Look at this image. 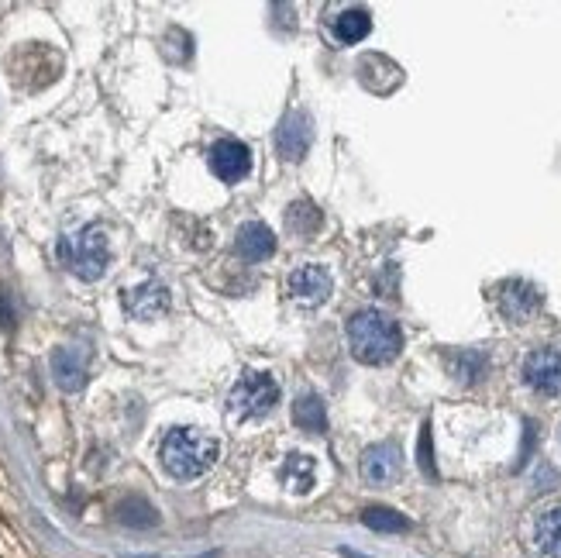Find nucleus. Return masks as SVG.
<instances>
[{
  "mask_svg": "<svg viewBox=\"0 0 561 558\" xmlns=\"http://www.w3.org/2000/svg\"><path fill=\"white\" fill-rule=\"evenodd\" d=\"M496 304H500V314L510 324H527L541 307V290L527 279H506L496 293Z\"/></svg>",
  "mask_w": 561,
  "mask_h": 558,
  "instance_id": "obj_5",
  "label": "nucleus"
},
{
  "mask_svg": "<svg viewBox=\"0 0 561 558\" xmlns=\"http://www.w3.org/2000/svg\"><path fill=\"white\" fill-rule=\"evenodd\" d=\"M293 424L300 431H310V434H321L327 431V410H324V400L314 397V393H307V397H300L293 403Z\"/></svg>",
  "mask_w": 561,
  "mask_h": 558,
  "instance_id": "obj_19",
  "label": "nucleus"
},
{
  "mask_svg": "<svg viewBox=\"0 0 561 558\" xmlns=\"http://www.w3.org/2000/svg\"><path fill=\"white\" fill-rule=\"evenodd\" d=\"M348 345H352L355 359L365 366H386L400 355L403 331L383 310H358L348 321Z\"/></svg>",
  "mask_w": 561,
  "mask_h": 558,
  "instance_id": "obj_2",
  "label": "nucleus"
},
{
  "mask_svg": "<svg viewBox=\"0 0 561 558\" xmlns=\"http://www.w3.org/2000/svg\"><path fill=\"white\" fill-rule=\"evenodd\" d=\"M279 403V383L269 372H245L228 393V414L235 421H252V417L272 414Z\"/></svg>",
  "mask_w": 561,
  "mask_h": 558,
  "instance_id": "obj_4",
  "label": "nucleus"
},
{
  "mask_svg": "<svg viewBox=\"0 0 561 558\" xmlns=\"http://www.w3.org/2000/svg\"><path fill=\"white\" fill-rule=\"evenodd\" d=\"M444 362H448V372H451V376H455L462 386L482 383V376L489 372V359L479 352V348H462V352H451Z\"/></svg>",
  "mask_w": 561,
  "mask_h": 558,
  "instance_id": "obj_15",
  "label": "nucleus"
},
{
  "mask_svg": "<svg viewBox=\"0 0 561 558\" xmlns=\"http://www.w3.org/2000/svg\"><path fill=\"white\" fill-rule=\"evenodd\" d=\"M286 290H290V297L296 300V304L321 307L324 300L331 297L334 279L324 266H300L296 273H290V279H286Z\"/></svg>",
  "mask_w": 561,
  "mask_h": 558,
  "instance_id": "obj_8",
  "label": "nucleus"
},
{
  "mask_svg": "<svg viewBox=\"0 0 561 558\" xmlns=\"http://www.w3.org/2000/svg\"><path fill=\"white\" fill-rule=\"evenodd\" d=\"M324 224V214L317 211L310 200H296L290 204V211H286V228H290V235L296 238H314L317 231H321Z\"/></svg>",
  "mask_w": 561,
  "mask_h": 558,
  "instance_id": "obj_17",
  "label": "nucleus"
},
{
  "mask_svg": "<svg viewBox=\"0 0 561 558\" xmlns=\"http://www.w3.org/2000/svg\"><path fill=\"white\" fill-rule=\"evenodd\" d=\"M238 255L248 262H262L269 259L272 252H276V235L266 228L262 221H248L245 228L238 231Z\"/></svg>",
  "mask_w": 561,
  "mask_h": 558,
  "instance_id": "obj_14",
  "label": "nucleus"
},
{
  "mask_svg": "<svg viewBox=\"0 0 561 558\" xmlns=\"http://www.w3.org/2000/svg\"><path fill=\"white\" fill-rule=\"evenodd\" d=\"M59 259L69 273L93 283V279H100L107 273V266H111V245H107V235L100 228H83L76 238H62Z\"/></svg>",
  "mask_w": 561,
  "mask_h": 558,
  "instance_id": "obj_3",
  "label": "nucleus"
},
{
  "mask_svg": "<svg viewBox=\"0 0 561 558\" xmlns=\"http://www.w3.org/2000/svg\"><path fill=\"white\" fill-rule=\"evenodd\" d=\"M310 142H314V124H310V114L290 111L283 121H279L276 149H279V155H283V159L300 162L303 155L310 152Z\"/></svg>",
  "mask_w": 561,
  "mask_h": 558,
  "instance_id": "obj_9",
  "label": "nucleus"
},
{
  "mask_svg": "<svg viewBox=\"0 0 561 558\" xmlns=\"http://www.w3.org/2000/svg\"><path fill=\"white\" fill-rule=\"evenodd\" d=\"M52 376H56V386L62 393H80L90 379L87 352H80V348H56L52 352Z\"/></svg>",
  "mask_w": 561,
  "mask_h": 558,
  "instance_id": "obj_10",
  "label": "nucleus"
},
{
  "mask_svg": "<svg viewBox=\"0 0 561 558\" xmlns=\"http://www.w3.org/2000/svg\"><path fill=\"white\" fill-rule=\"evenodd\" d=\"M534 541H537V548H541L544 558H561V507L537 517Z\"/></svg>",
  "mask_w": 561,
  "mask_h": 558,
  "instance_id": "obj_18",
  "label": "nucleus"
},
{
  "mask_svg": "<svg viewBox=\"0 0 561 558\" xmlns=\"http://www.w3.org/2000/svg\"><path fill=\"white\" fill-rule=\"evenodd\" d=\"M420 469L427 472V476H438L434 472V452H431V424H424V431H420Z\"/></svg>",
  "mask_w": 561,
  "mask_h": 558,
  "instance_id": "obj_22",
  "label": "nucleus"
},
{
  "mask_svg": "<svg viewBox=\"0 0 561 558\" xmlns=\"http://www.w3.org/2000/svg\"><path fill=\"white\" fill-rule=\"evenodd\" d=\"M14 324V307H11V293L0 290V328H11Z\"/></svg>",
  "mask_w": 561,
  "mask_h": 558,
  "instance_id": "obj_23",
  "label": "nucleus"
},
{
  "mask_svg": "<svg viewBox=\"0 0 561 558\" xmlns=\"http://www.w3.org/2000/svg\"><path fill=\"white\" fill-rule=\"evenodd\" d=\"M210 169L221 183L235 186L252 173V152L238 138H221V142L210 149Z\"/></svg>",
  "mask_w": 561,
  "mask_h": 558,
  "instance_id": "obj_6",
  "label": "nucleus"
},
{
  "mask_svg": "<svg viewBox=\"0 0 561 558\" xmlns=\"http://www.w3.org/2000/svg\"><path fill=\"white\" fill-rule=\"evenodd\" d=\"M124 310H128L135 321H155V317L169 310V290L162 283L135 286V290L124 293Z\"/></svg>",
  "mask_w": 561,
  "mask_h": 558,
  "instance_id": "obj_11",
  "label": "nucleus"
},
{
  "mask_svg": "<svg viewBox=\"0 0 561 558\" xmlns=\"http://www.w3.org/2000/svg\"><path fill=\"white\" fill-rule=\"evenodd\" d=\"M362 524L372 527V531H386V534L410 531L407 517L396 514V510H389V507H369V510H362Z\"/></svg>",
  "mask_w": 561,
  "mask_h": 558,
  "instance_id": "obj_21",
  "label": "nucleus"
},
{
  "mask_svg": "<svg viewBox=\"0 0 561 558\" xmlns=\"http://www.w3.org/2000/svg\"><path fill=\"white\" fill-rule=\"evenodd\" d=\"M331 31L341 45H355L372 31V18H369V11H362V7H348V11H341L338 18H331Z\"/></svg>",
  "mask_w": 561,
  "mask_h": 558,
  "instance_id": "obj_16",
  "label": "nucleus"
},
{
  "mask_svg": "<svg viewBox=\"0 0 561 558\" xmlns=\"http://www.w3.org/2000/svg\"><path fill=\"white\" fill-rule=\"evenodd\" d=\"M217 455H221V445L197 428H173L162 438V448H159L162 469L173 479H183V483L207 476V472L214 469Z\"/></svg>",
  "mask_w": 561,
  "mask_h": 558,
  "instance_id": "obj_1",
  "label": "nucleus"
},
{
  "mask_svg": "<svg viewBox=\"0 0 561 558\" xmlns=\"http://www.w3.org/2000/svg\"><path fill=\"white\" fill-rule=\"evenodd\" d=\"M396 472H400V448L396 445H372L365 448L362 455V479L372 486H386L396 479Z\"/></svg>",
  "mask_w": 561,
  "mask_h": 558,
  "instance_id": "obj_12",
  "label": "nucleus"
},
{
  "mask_svg": "<svg viewBox=\"0 0 561 558\" xmlns=\"http://www.w3.org/2000/svg\"><path fill=\"white\" fill-rule=\"evenodd\" d=\"M118 521L124 527H135V531H145V527H155L159 524V514H155V507L145 500V496H124L118 503Z\"/></svg>",
  "mask_w": 561,
  "mask_h": 558,
  "instance_id": "obj_20",
  "label": "nucleus"
},
{
  "mask_svg": "<svg viewBox=\"0 0 561 558\" xmlns=\"http://www.w3.org/2000/svg\"><path fill=\"white\" fill-rule=\"evenodd\" d=\"M524 383L544 397H558L561 393V352L555 348H537L524 362Z\"/></svg>",
  "mask_w": 561,
  "mask_h": 558,
  "instance_id": "obj_7",
  "label": "nucleus"
},
{
  "mask_svg": "<svg viewBox=\"0 0 561 558\" xmlns=\"http://www.w3.org/2000/svg\"><path fill=\"white\" fill-rule=\"evenodd\" d=\"M279 483H283L286 490L296 493V496H307L310 490H314V483H317L314 459H310V455H303V452L286 455L283 469H279Z\"/></svg>",
  "mask_w": 561,
  "mask_h": 558,
  "instance_id": "obj_13",
  "label": "nucleus"
}]
</instances>
